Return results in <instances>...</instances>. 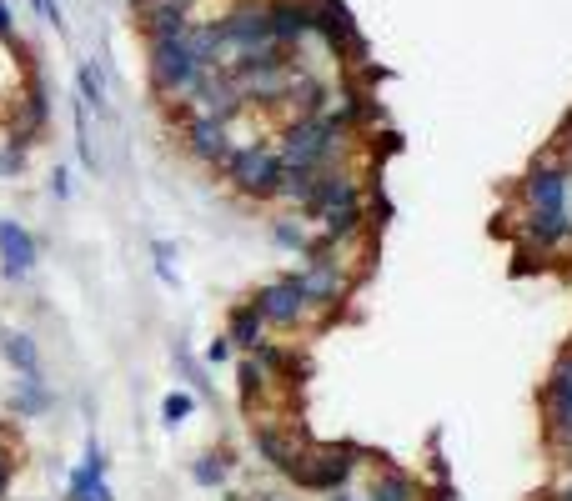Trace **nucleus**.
<instances>
[{
  "label": "nucleus",
  "mask_w": 572,
  "mask_h": 501,
  "mask_svg": "<svg viewBox=\"0 0 572 501\" xmlns=\"http://www.w3.org/2000/svg\"><path fill=\"white\" fill-rule=\"evenodd\" d=\"M347 131L332 121V116H297L292 126L281 131V171H332L337 166V151L347 146L342 141Z\"/></svg>",
  "instance_id": "nucleus-1"
},
{
  "label": "nucleus",
  "mask_w": 572,
  "mask_h": 501,
  "mask_svg": "<svg viewBox=\"0 0 572 501\" xmlns=\"http://www.w3.org/2000/svg\"><path fill=\"white\" fill-rule=\"evenodd\" d=\"M221 176L231 181V191L251 196V201H271L281 196V156L271 146H231Z\"/></svg>",
  "instance_id": "nucleus-2"
},
{
  "label": "nucleus",
  "mask_w": 572,
  "mask_h": 501,
  "mask_svg": "<svg viewBox=\"0 0 572 501\" xmlns=\"http://www.w3.org/2000/svg\"><path fill=\"white\" fill-rule=\"evenodd\" d=\"M201 61L191 56V46L186 41H156L151 46V86H156V96H166V101H191L196 96V86H201Z\"/></svg>",
  "instance_id": "nucleus-3"
},
{
  "label": "nucleus",
  "mask_w": 572,
  "mask_h": 501,
  "mask_svg": "<svg viewBox=\"0 0 572 501\" xmlns=\"http://www.w3.org/2000/svg\"><path fill=\"white\" fill-rule=\"evenodd\" d=\"M292 276H297L302 296L312 301V311H337V306L347 301V286H352V276H347V266L337 261V251L307 256V266L292 271Z\"/></svg>",
  "instance_id": "nucleus-4"
},
{
  "label": "nucleus",
  "mask_w": 572,
  "mask_h": 501,
  "mask_svg": "<svg viewBox=\"0 0 572 501\" xmlns=\"http://www.w3.org/2000/svg\"><path fill=\"white\" fill-rule=\"evenodd\" d=\"M362 456H367V451L352 446V441L312 446V451H307V476H302V486H307V491H342V486L357 476V461H362Z\"/></svg>",
  "instance_id": "nucleus-5"
},
{
  "label": "nucleus",
  "mask_w": 572,
  "mask_h": 501,
  "mask_svg": "<svg viewBox=\"0 0 572 501\" xmlns=\"http://www.w3.org/2000/svg\"><path fill=\"white\" fill-rule=\"evenodd\" d=\"M226 51H256V46H276L271 41V0H246V6H236L226 21H216Z\"/></svg>",
  "instance_id": "nucleus-6"
},
{
  "label": "nucleus",
  "mask_w": 572,
  "mask_h": 501,
  "mask_svg": "<svg viewBox=\"0 0 572 501\" xmlns=\"http://www.w3.org/2000/svg\"><path fill=\"white\" fill-rule=\"evenodd\" d=\"M251 306L261 311V321H266V326H281V331H292V326H302V321L312 316V301L302 296L297 276H281V281L261 286Z\"/></svg>",
  "instance_id": "nucleus-7"
},
{
  "label": "nucleus",
  "mask_w": 572,
  "mask_h": 501,
  "mask_svg": "<svg viewBox=\"0 0 572 501\" xmlns=\"http://www.w3.org/2000/svg\"><path fill=\"white\" fill-rule=\"evenodd\" d=\"M136 26L146 31V41H186L191 21V0H136Z\"/></svg>",
  "instance_id": "nucleus-8"
},
{
  "label": "nucleus",
  "mask_w": 572,
  "mask_h": 501,
  "mask_svg": "<svg viewBox=\"0 0 572 501\" xmlns=\"http://www.w3.org/2000/svg\"><path fill=\"white\" fill-rule=\"evenodd\" d=\"M312 6H317V36H322L337 56L367 61V41L357 36V21H352V11L342 6V0H312Z\"/></svg>",
  "instance_id": "nucleus-9"
},
{
  "label": "nucleus",
  "mask_w": 572,
  "mask_h": 501,
  "mask_svg": "<svg viewBox=\"0 0 572 501\" xmlns=\"http://www.w3.org/2000/svg\"><path fill=\"white\" fill-rule=\"evenodd\" d=\"M191 101L201 106V116H216L221 126H231V121H236V116L246 111V96L236 91V81H231L226 71H206Z\"/></svg>",
  "instance_id": "nucleus-10"
},
{
  "label": "nucleus",
  "mask_w": 572,
  "mask_h": 501,
  "mask_svg": "<svg viewBox=\"0 0 572 501\" xmlns=\"http://www.w3.org/2000/svg\"><path fill=\"white\" fill-rule=\"evenodd\" d=\"M542 401H547L552 436L567 446V441H572V351H567V356H557V366H552V376H547Z\"/></svg>",
  "instance_id": "nucleus-11"
},
{
  "label": "nucleus",
  "mask_w": 572,
  "mask_h": 501,
  "mask_svg": "<svg viewBox=\"0 0 572 501\" xmlns=\"http://www.w3.org/2000/svg\"><path fill=\"white\" fill-rule=\"evenodd\" d=\"M186 151L201 161V166H226V156H231V131L216 121V116H191L186 121Z\"/></svg>",
  "instance_id": "nucleus-12"
},
{
  "label": "nucleus",
  "mask_w": 572,
  "mask_h": 501,
  "mask_svg": "<svg viewBox=\"0 0 572 501\" xmlns=\"http://www.w3.org/2000/svg\"><path fill=\"white\" fill-rule=\"evenodd\" d=\"M302 36H317V6L312 0H271V41L286 51Z\"/></svg>",
  "instance_id": "nucleus-13"
},
{
  "label": "nucleus",
  "mask_w": 572,
  "mask_h": 501,
  "mask_svg": "<svg viewBox=\"0 0 572 501\" xmlns=\"http://www.w3.org/2000/svg\"><path fill=\"white\" fill-rule=\"evenodd\" d=\"M527 211H567V171L562 166H537L522 181Z\"/></svg>",
  "instance_id": "nucleus-14"
},
{
  "label": "nucleus",
  "mask_w": 572,
  "mask_h": 501,
  "mask_svg": "<svg viewBox=\"0 0 572 501\" xmlns=\"http://www.w3.org/2000/svg\"><path fill=\"white\" fill-rule=\"evenodd\" d=\"M522 241L532 251H557L562 241H572V216L567 211H527L522 216Z\"/></svg>",
  "instance_id": "nucleus-15"
},
{
  "label": "nucleus",
  "mask_w": 572,
  "mask_h": 501,
  "mask_svg": "<svg viewBox=\"0 0 572 501\" xmlns=\"http://www.w3.org/2000/svg\"><path fill=\"white\" fill-rule=\"evenodd\" d=\"M36 266V241L21 221H0V271L11 281H21L26 271Z\"/></svg>",
  "instance_id": "nucleus-16"
},
{
  "label": "nucleus",
  "mask_w": 572,
  "mask_h": 501,
  "mask_svg": "<svg viewBox=\"0 0 572 501\" xmlns=\"http://www.w3.org/2000/svg\"><path fill=\"white\" fill-rule=\"evenodd\" d=\"M246 356L261 366L266 381H276V376H302V371H307V361H302L297 351H281L276 341H256V351H246Z\"/></svg>",
  "instance_id": "nucleus-17"
},
{
  "label": "nucleus",
  "mask_w": 572,
  "mask_h": 501,
  "mask_svg": "<svg viewBox=\"0 0 572 501\" xmlns=\"http://www.w3.org/2000/svg\"><path fill=\"white\" fill-rule=\"evenodd\" d=\"M251 446H256V456H261L266 466H276V471H286V466H292V456L302 451L292 436H286V431H276V426H256Z\"/></svg>",
  "instance_id": "nucleus-18"
},
{
  "label": "nucleus",
  "mask_w": 572,
  "mask_h": 501,
  "mask_svg": "<svg viewBox=\"0 0 572 501\" xmlns=\"http://www.w3.org/2000/svg\"><path fill=\"white\" fill-rule=\"evenodd\" d=\"M261 326H266V321H261V311H256L251 301H246V306H231V316H226V336H231L236 351H256V341H266Z\"/></svg>",
  "instance_id": "nucleus-19"
},
{
  "label": "nucleus",
  "mask_w": 572,
  "mask_h": 501,
  "mask_svg": "<svg viewBox=\"0 0 572 501\" xmlns=\"http://www.w3.org/2000/svg\"><path fill=\"white\" fill-rule=\"evenodd\" d=\"M367 501H417V481L397 466H382V476L372 481V496Z\"/></svg>",
  "instance_id": "nucleus-20"
},
{
  "label": "nucleus",
  "mask_w": 572,
  "mask_h": 501,
  "mask_svg": "<svg viewBox=\"0 0 572 501\" xmlns=\"http://www.w3.org/2000/svg\"><path fill=\"white\" fill-rule=\"evenodd\" d=\"M0 351H6V361L21 371V376H31V371H41V356H36V341L26 336V331H0Z\"/></svg>",
  "instance_id": "nucleus-21"
},
{
  "label": "nucleus",
  "mask_w": 572,
  "mask_h": 501,
  "mask_svg": "<svg viewBox=\"0 0 572 501\" xmlns=\"http://www.w3.org/2000/svg\"><path fill=\"white\" fill-rule=\"evenodd\" d=\"M46 116H51V106H46V91H41V86H31V96L21 101V116H16V141H11V146H21L26 136H36V131L46 126Z\"/></svg>",
  "instance_id": "nucleus-22"
},
{
  "label": "nucleus",
  "mask_w": 572,
  "mask_h": 501,
  "mask_svg": "<svg viewBox=\"0 0 572 501\" xmlns=\"http://www.w3.org/2000/svg\"><path fill=\"white\" fill-rule=\"evenodd\" d=\"M286 101L297 106V116H327V86L312 81V76H297V86H292Z\"/></svg>",
  "instance_id": "nucleus-23"
},
{
  "label": "nucleus",
  "mask_w": 572,
  "mask_h": 501,
  "mask_svg": "<svg viewBox=\"0 0 572 501\" xmlns=\"http://www.w3.org/2000/svg\"><path fill=\"white\" fill-rule=\"evenodd\" d=\"M271 241H276L281 251H297V256H307V251H312V231H307L297 216H281V221H271Z\"/></svg>",
  "instance_id": "nucleus-24"
},
{
  "label": "nucleus",
  "mask_w": 572,
  "mask_h": 501,
  "mask_svg": "<svg viewBox=\"0 0 572 501\" xmlns=\"http://www.w3.org/2000/svg\"><path fill=\"white\" fill-rule=\"evenodd\" d=\"M46 406H51V391H46L41 371L21 376V386H16V411H21V416H41Z\"/></svg>",
  "instance_id": "nucleus-25"
},
{
  "label": "nucleus",
  "mask_w": 572,
  "mask_h": 501,
  "mask_svg": "<svg viewBox=\"0 0 572 501\" xmlns=\"http://www.w3.org/2000/svg\"><path fill=\"white\" fill-rule=\"evenodd\" d=\"M66 501H111V486H106V476H86L76 466L71 481H66Z\"/></svg>",
  "instance_id": "nucleus-26"
},
{
  "label": "nucleus",
  "mask_w": 572,
  "mask_h": 501,
  "mask_svg": "<svg viewBox=\"0 0 572 501\" xmlns=\"http://www.w3.org/2000/svg\"><path fill=\"white\" fill-rule=\"evenodd\" d=\"M91 106L86 101H76V151H81V166L86 171H101V156H96V141H91V116H86Z\"/></svg>",
  "instance_id": "nucleus-27"
},
{
  "label": "nucleus",
  "mask_w": 572,
  "mask_h": 501,
  "mask_svg": "<svg viewBox=\"0 0 572 501\" xmlns=\"http://www.w3.org/2000/svg\"><path fill=\"white\" fill-rule=\"evenodd\" d=\"M226 476H231V456H196V466H191L196 486H221Z\"/></svg>",
  "instance_id": "nucleus-28"
},
{
  "label": "nucleus",
  "mask_w": 572,
  "mask_h": 501,
  "mask_svg": "<svg viewBox=\"0 0 572 501\" xmlns=\"http://www.w3.org/2000/svg\"><path fill=\"white\" fill-rule=\"evenodd\" d=\"M236 381H241V406H256V396L266 391V376H261V366H256L251 356H241V366H236Z\"/></svg>",
  "instance_id": "nucleus-29"
},
{
  "label": "nucleus",
  "mask_w": 572,
  "mask_h": 501,
  "mask_svg": "<svg viewBox=\"0 0 572 501\" xmlns=\"http://www.w3.org/2000/svg\"><path fill=\"white\" fill-rule=\"evenodd\" d=\"M81 101L91 106V111H106V81H101V71L86 61L81 66Z\"/></svg>",
  "instance_id": "nucleus-30"
},
{
  "label": "nucleus",
  "mask_w": 572,
  "mask_h": 501,
  "mask_svg": "<svg viewBox=\"0 0 572 501\" xmlns=\"http://www.w3.org/2000/svg\"><path fill=\"white\" fill-rule=\"evenodd\" d=\"M191 411H196V396H191V391H171V396L161 401V421H166V426H181Z\"/></svg>",
  "instance_id": "nucleus-31"
},
{
  "label": "nucleus",
  "mask_w": 572,
  "mask_h": 501,
  "mask_svg": "<svg viewBox=\"0 0 572 501\" xmlns=\"http://www.w3.org/2000/svg\"><path fill=\"white\" fill-rule=\"evenodd\" d=\"M151 251H156V276H161L166 286H176V271H171V256H176V251H171V241H156Z\"/></svg>",
  "instance_id": "nucleus-32"
},
{
  "label": "nucleus",
  "mask_w": 572,
  "mask_h": 501,
  "mask_svg": "<svg viewBox=\"0 0 572 501\" xmlns=\"http://www.w3.org/2000/svg\"><path fill=\"white\" fill-rule=\"evenodd\" d=\"M81 471H86V476H106V451H101V441H86V461H81Z\"/></svg>",
  "instance_id": "nucleus-33"
},
{
  "label": "nucleus",
  "mask_w": 572,
  "mask_h": 501,
  "mask_svg": "<svg viewBox=\"0 0 572 501\" xmlns=\"http://www.w3.org/2000/svg\"><path fill=\"white\" fill-rule=\"evenodd\" d=\"M21 171H26V151L6 146V151H0V176H21Z\"/></svg>",
  "instance_id": "nucleus-34"
},
{
  "label": "nucleus",
  "mask_w": 572,
  "mask_h": 501,
  "mask_svg": "<svg viewBox=\"0 0 572 501\" xmlns=\"http://www.w3.org/2000/svg\"><path fill=\"white\" fill-rule=\"evenodd\" d=\"M236 356V346H231V336H216L211 346H206V361H231Z\"/></svg>",
  "instance_id": "nucleus-35"
},
{
  "label": "nucleus",
  "mask_w": 572,
  "mask_h": 501,
  "mask_svg": "<svg viewBox=\"0 0 572 501\" xmlns=\"http://www.w3.org/2000/svg\"><path fill=\"white\" fill-rule=\"evenodd\" d=\"M11 476H16V461H11V451H6V456H0V496L11 491Z\"/></svg>",
  "instance_id": "nucleus-36"
},
{
  "label": "nucleus",
  "mask_w": 572,
  "mask_h": 501,
  "mask_svg": "<svg viewBox=\"0 0 572 501\" xmlns=\"http://www.w3.org/2000/svg\"><path fill=\"white\" fill-rule=\"evenodd\" d=\"M51 196H61V201L71 196V176H66V166H61V171L51 176Z\"/></svg>",
  "instance_id": "nucleus-37"
},
{
  "label": "nucleus",
  "mask_w": 572,
  "mask_h": 501,
  "mask_svg": "<svg viewBox=\"0 0 572 501\" xmlns=\"http://www.w3.org/2000/svg\"><path fill=\"white\" fill-rule=\"evenodd\" d=\"M36 11H41L51 26H61V6H56V0H36Z\"/></svg>",
  "instance_id": "nucleus-38"
},
{
  "label": "nucleus",
  "mask_w": 572,
  "mask_h": 501,
  "mask_svg": "<svg viewBox=\"0 0 572 501\" xmlns=\"http://www.w3.org/2000/svg\"><path fill=\"white\" fill-rule=\"evenodd\" d=\"M0 41H11V6L0 0Z\"/></svg>",
  "instance_id": "nucleus-39"
},
{
  "label": "nucleus",
  "mask_w": 572,
  "mask_h": 501,
  "mask_svg": "<svg viewBox=\"0 0 572 501\" xmlns=\"http://www.w3.org/2000/svg\"><path fill=\"white\" fill-rule=\"evenodd\" d=\"M562 501H572V486H567V491H562Z\"/></svg>",
  "instance_id": "nucleus-40"
},
{
  "label": "nucleus",
  "mask_w": 572,
  "mask_h": 501,
  "mask_svg": "<svg viewBox=\"0 0 572 501\" xmlns=\"http://www.w3.org/2000/svg\"><path fill=\"white\" fill-rule=\"evenodd\" d=\"M0 456H6V436H0Z\"/></svg>",
  "instance_id": "nucleus-41"
},
{
  "label": "nucleus",
  "mask_w": 572,
  "mask_h": 501,
  "mask_svg": "<svg viewBox=\"0 0 572 501\" xmlns=\"http://www.w3.org/2000/svg\"><path fill=\"white\" fill-rule=\"evenodd\" d=\"M337 501H347V496H342V491H337Z\"/></svg>",
  "instance_id": "nucleus-42"
},
{
  "label": "nucleus",
  "mask_w": 572,
  "mask_h": 501,
  "mask_svg": "<svg viewBox=\"0 0 572 501\" xmlns=\"http://www.w3.org/2000/svg\"><path fill=\"white\" fill-rule=\"evenodd\" d=\"M261 501H271V496H261Z\"/></svg>",
  "instance_id": "nucleus-43"
}]
</instances>
